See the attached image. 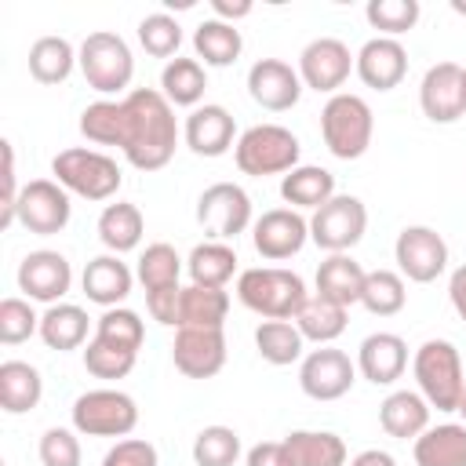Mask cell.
<instances>
[{"instance_id":"cell-1","label":"cell","mask_w":466,"mask_h":466,"mask_svg":"<svg viewBox=\"0 0 466 466\" xmlns=\"http://www.w3.org/2000/svg\"><path fill=\"white\" fill-rule=\"evenodd\" d=\"M80 135L95 146H120L131 167L160 171L175 157L178 120L160 87H135L124 98H98L80 113Z\"/></svg>"},{"instance_id":"cell-2","label":"cell","mask_w":466,"mask_h":466,"mask_svg":"<svg viewBox=\"0 0 466 466\" xmlns=\"http://www.w3.org/2000/svg\"><path fill=\"white\" fill-rule=\"evenodd\" d=\"M237 299L262 320H295V313L306 306L309 291L295 269L255 266L237 277Z\"/></svg>"},{"instance_id":"cell-3","label":"cell","mask_w":466,"mask_h":466,"mask_svg":"<svg viewBox=\"0 0 466 466\" xmlns=\"http://www.w3.org/2000/svg\"><path fill=\"white\" fill-rule=\"evenodd\" d=\"M411 371H415L419 393L426 397L430 408L459 411L466 379H462V357L448 339H426L411 357Z\"/></svg>"},{"instance_id":"cell-4","label":"cell","mask_w":466,"mask_h":466,"mask_svg":"<svg viewBox=\"0 0 466 466\" xmlns=\"http://www.w3.org/2000/svg\"><path fill=\"white\" fill-rule=\"evenodd\" d=\"M51 175L55 182L66 189V193H76L84 200H109L116 197V189L124 186V171L120 164L102 153V149H84V146H73V149H62L55 160H51Z\"/></svg>"},{"instance_id":"cell-5","label":"cell","mask_w":466,"mask_h":466,"mask_svg":"<svg viewBox=\"0 0 466 466\" xmlns=\"http://www.w3.org/2000/svg\"><path fill=\"white\" fill-rule=\"evenodd\" d=\"M371 135H375V116H371V106L360 95L339 91V95H331L324 102V109H320V138H324L331 157H339V160L364 157L368 146H371Z\"/></svg>"},{"instance_id":"cell-6","label":"cell","mask_w":466,"mask_h":466,"mask_svg":"<svg viewBox=\"0 0 466 466\" xmlns=\"http://www.w3.org/2000/svg\"><path fill=\"white\" fill-rule=\"evenodd\" d=\"M299 157H302V146H299L295 131H288L280 124H255L233 146L237 167L251 178L288 175V171L299 167Z\"/></svg>"},{"instance_id":"cell-7","label":"cell","mask_w":466,"mask_h":466,"mask_svg":"<svg viewBox=\"0 0 466 466\" xmlns=\"http://www.w3.org/2000/svg\"><path fill=\"white\" fill-rule=\"evenodd\" d=\"M76 66L87 80L91 91L98 95H120L127 91L131 76H135V58H131V47L120 33H109V29H98V33H87L80 51H76Z\"/></svg>"},{"instance_id":"cell-8","label":"cell","mask_w":466,"mask_h":466,"mask_svg":"<svg viewBox=\"0 0 466 466\" xmlns=\"http://www.w3.org/2000/svg\"><path fill=\"white\" fill-rule=\"evenodd\" d=\"M69 419L84 437H127L138 426V404L124 390H87L73 400Z\"/></svg>"},{"instance_id":"cell-9","label":"cell","mask_w":466,"mask_h":466,"mask_svg":"<svg viewBox=\"0 0 466 466\" xmlns=\"http://www.w3.org/2000/svg\"><path fill=\"white\" fill-rule=\"evenodd\" d=\"M364 229H368V208L353 193H335L309 218V240L328 255H346L350 248H357Z\"/></svg>"},{"instance_id":"cell-10","label":"cell","mask_w":466,"mask_h":466,"mask_svg":"<svg viewBox=\"0 0 466 466\" xmlns=\"http://www.w3.org/2000/svg\"><path fill=\"white\" fill-rule=\"evenodd\" d=\"M197 222L211 240H237L244 229L255 226L251 197L237 182H211L197 197Z\"/></svg>"},{"instance_id":"cell-11","label":"cell","mask_w":466,"mask_h":466,"mask_svg":"<svg viewBox=\"0 0 466 466\" xmlns=\"http://www.w3.org/2000/svg\"><path fill=\"white\" fill-rule=\"evenodd\" d=\"M397 273L411 284H430L448 269V244L433 226H404L393 244Z\"/></svg>"},{"instance_id":"cell-12","label":"cell","mask_w":466,"mask_h":466,"mask_svg":"<svg viewBox=\"0 0 466 466\" xmlns=\"http://www.w3.org/2000/svg\"><path fill=\"white\" fill-rule=\"evenodd\" d=\"M357 382V360H350L346 350L320 346L309 350L299 364V386L309 400H339Z\"/></svg>"},{"instance_id":"cell-13","label":"cell","mask_w":466,"mask_h":466,"mask_svg":"<svg viewBox=\"0 0 466 466\" xmlns=\"http://www.w3.org/2000/svg\"><path fill=\"white\" fill-rule=\"evenodd\" d=\"M353 66H357V55H350V47L339 36H317L299 55L302 87L320 91V95H339V87L350 80Z\"/></svg>"},{"instance_id":"cell-14","label":"cell","mask_w":466,"mask_h":466,"mask_svg":"<svg viewBox=\"0 0 466 466\" xmlns=\"http://www.w3.org/2000/svg\"><path fill=\"white\" fill-rule=\"evenodd\" d=\"M69 215H73L69 193H66L55 178H33V182L22 186L15 222L25 226L29 233H36V237H55V233H62V229L69 226Z\"/></svg>"},{"instance_id":"cell-15","label":"cell","mask_w":466,"mask_h":466,"mask_svg":"<svg viewBox=\"0 0 466 466\" xmlns=\"http://www.w3.org/2000/svg\"><path fill=\"white\" fill-rule=\"evenodd\" d=\"M306 240H309V222L295 208H269L251 226V244L269 262H284V258L299 255L306 248Z\"/></svg>"},{"instance_id":"cell-16","label":"cell","mask_w":466,"mask_h":466,"mask_svg":"<svg viewBox=\"0 0 466 466\" xmlns=\"http://www.w3.org/2000/svg\"><path fill=\"white\" fill-rule=\"evenodd\" d=\"M171 360L186 379H215L226 368V331L222 328H178Z\"/></svg>"},{"instance_id":"cell-17","label":"cell","mask_w":466,"mask_h":466,"mask_svg":"<svg viewBox=\"0 0 466 466\" xmlns=\"http://www.w3.org/2000/svg\"><path fill=\"white\" fill-rule=\"evenodd\" d=\"M69 284H73V266L62 251L40 248V251H29L18 262V291H25L29 302L55 306V302H62Z\"/></svg>"},{"instance_id":"cell-18","label":"cell","mask_w":466,"mask_h":466,"mask_svg":"<svg viewBox=\"0 0 466 466\" xmlns=\"http://www.w3.org/2000/svg\"><path fill=\"white\" fill-rule=\"evenodd\" d=\"M248 95H251L255 106H262L269 113H284V109L299 106V98H302V76L284 58H258L248 69Z\"/></svg>"},{"instance_id":"cell-19","label":"cell","mask_w":466,"mask_h":466,"mask_svg":"<svg viewBox=\"0 0 466 466\" xmlns=\"http://www.w3.org/2000/svg\"><path fill=\"white\" fill-rule=\"evenodd\" d=\"M419 106L426 113V120L433 124H455L459 116H466V102H462V66L459 62H437L426 69L422 84H419Z\"/></svg>"},{"instance_id":"cell-20","label":"cell","mask_w":466,"mask_h":466,"mask_svg":"<svg viewBox=\"0 0 466 466\" xmlns=\"http://www.w3.org/2000/svg\"><path fill=\"white\" fill-rule=\"evenodd\" d=\"M182 138L197 157H222V153H229V146H237V120L226 106L204 102V106L189 109V116L182 124Z\"/></svg>"},{"instance_id":"cell-21","label":"cell","mask_w":466,"mask_h":466,"mask_svg":"<svg viewBox=\"0 0 466 466\" xmlns=\"http://www.w3.org/2000/svg\"><path fill=\"white\" fill-rule=\"evenodd\" d=\"M353 73L364 80V87L371 91H393L404 76H408V51L400 40L393 36H371L360 51H357V66Z\"/></svg>"},{"instance_id":"cell-22","label":"cell","mask_w":466,"mask_h":466,"mask_svg":"<svg viewBox=\"0 0 466 466\" xmlns=\"http://www.w3.org/2000/svg\"><path fill=\"white\" fill-rule=\"evenodd\" d=\"M408 368V342L393 331H371L357 350V375L371 386H393Z\"/></svg>"},{"instance_id":"cell-23","label":"cell","mask_w":466,"mask_h":466,"mask_svg":"<svg viewBox=\"0 0 466 466\" xmlns=\"http://www.w3.org/2000/svg\"><path fill=\"white\" fill-rule=\"evenodd\" d=\"M131 284H135V273L127 269V262H120V255H95L80 277L87 302H95L102 309L120 306L131 295Z\"/></svg>"},{"instance_id":"cell-24","label":"cell","mask_w":466,"mask_h":466,"mask_svg":"<svg viewBox=\"0 0 466 466\" xmlns=\"http://www.w3.org/2000/svg\"><path fill=\"white\" fill-rule=\"evenodd\" d=\"M317 295L328 299V302H339V306H357L360 295H364V280H368V269L346 251V255H328L320 266H317Z\"/></svg>"},{"instance_id":"cell-25","label":"cell","mask_w":466,"mask_h":466,"mask_svg":"<svg viewBox=\"0 0 466 466\" xmlns=\"http://www.w3.org/2000/svg\"><path fill=\"white\" fill-rule=\"evenodd\" d=\"M379 426L397 441H415L422 430H430V404L415 390H393L379 404Z\"/></svg>"},{"instance_id":"cell-26","label":"cell","mask_w":466,"mask_h":466,"mask_svg":"<svg viewBox=\"0 0 466 466\" xmlns=\"http://www.w3.org/2000/svg\"><path fill=\"white\" fill-rule=\"evenodd\" d=\"M415 466H466V426L441 422L415 437Z\"/></svg>"},{"instance_id":"cell-27","label":"cell","mask_w":466,"mask_h":466,"mask_svg":"<svg viewBox=\"0 0 466 466\" xmlns=\"http://www.w3.org/2000/svg\"><path fill=\"white\" fill-rule=\"evenodd\" d=\"M280 197L288 208L295 211H317L320 204H328L335 197V175L328 167H317V164H299L295 171H288L280 178Z\"/></svg>"},{"instance_id":"cell-28","label":"cell","mask_w":466,"mask_h":466,"mask_svg":"<svg viewBox=\"0 0 466 466\" xmlns=\"http://www.w3.org/2000/svg\"><path fill=\"white\" fill-rule=\"evenodd\" d=\"M44 379L29 360H4L0 364V408L7 415H25L40 404Z\"/></svg>"},{"instance_id":"cell-29","label":"cell","mask_w":466,"mask_h":466,"mask_svg":"<svg viewBox=\"0 0 466 466\" xmlns=\"http://www.w3.org/2000/svg\"><path fill=\"white\" fill-rule=\"evenodd\" d=\"M142 233H146V218H142L138 204L116 200V204L102 208V215H98V240L109 248V255L135 251L142 244Z\"/></svg>"},{"instance_id":"cell-30","label":"cell","mask_w":466,"mask_h":466,"mask_svg":"<svg viewBox=\"0 0 466 466\" xmlns=\"http://www.w3.org/2000/svg\"><path fill=\"white\" fill-rule=\"evenodd\" d=\"M87 324H91V317L80 306L55 302V306H47L40 313V339H44L47 350H58V353L80 350L87 342Z\"/></svg>"},{"instance_id":"cell-31","label":"cell","mask_w":466,"mask_h":466,"mask_svg":"<svg viewBox=\"0 0 466 466\" xmlns=\"http://www.w3.org/2000/svg\"><path fill=\"white\" fill-rule=\"evenodd\" d=\"M295 466H350L346 441L331 430H291L284 437Z\"/></svg>"},{"instance_id":"cell-32","label":"cell","mask_w":466,"mask_h":466,"mask_svg":"<svg viewBox=\"0 0 466 466\" xmlns=\"http://www.w3.org/2000/svg\"><path fill=\"white\" fill-rule=\"evenodd\" d=\"M193 51H197V62L204 58V66H233L244 51V36L237 25L229 22H218V18H204L197 29H193Z\"/></svg>"},{"instance_id":"cell-33","label":"cell","mask_w":466,"mask_h":466,"mask_svg":"<svg viewBox=\"0 0 466 466\" xmlns=\"http://www.w3.org/2000/svg\"><path fill=\"white\" fill-rule=\"evenodd\" d=\"M186 273H189V284H200V288H226L229 277L237 273V251L226 244V240H204L189 251L186 258Z\"/></svg>"},{"instance_id":"cell-34","label":"cell","mask_w":466,"mask_h":466,"mask_svg":"<svg viewBox=\"0 0 466 466\" xmlns=\"http://www.w3.org/2000/svg\"><path fill=\"white\" fill-rule=\"evenodd\" d=\"M204 87H208V73H204V62L197 58H171L160 69V95L171 106L197 109L204 98Z\"/></svg>"},{"instance_id":"cell-35","label":"cell","mask_w":466,"mask_h":466,"mask_svg":"<svg viewBox=\"0 0 466 466\" xmlns=\"http://www.w3.org/2000/svg\"><path fill=\"white\" fill-rule=\"evenodd\" d=\"M229 313V295L226 288H200L189 284L182 288L178 299V328H222Z\"/></svg>"},{"instance_id":"cell-36","label":"cell","mask_w":466,"mask_h":466,"mask_svg":"<svg viewBox=\"0 0 466 466\" xmlns=\"http://www.w3.org/2000/svg\"><path fill=\"white\" fill-rule=\"evenodd\" d=\"M73 66H76V51H73V44L66 36H40V40H33V47H29V76L36 84L55 87V84L69 80Z\"/></svg>"},{"instance_id":"cell-37","label":"cell","mask_w":466,"mask_h":466,"mask_svg":"<svg viewBox=\"0 0 466 466\" xmlns=\"http://www.w3.org/2000/svg\"><path fill=\"white\" fill-rule=\"evenodd\" d=\"M295 328L302 331L306 342L331 346V342L346 331V306L328 302V299H320V295H309L306 306L295 313Z\"/></svg>"},{"instance_id":"cell-38","label":"cell","mask_w":466,"mask_h":466,"mask_svg":"<svg viewBox=\"0 0 466 466\" xmlns=\"http://www.w3.org/2000/svg\"><path fill=\"white\" fill-rule=\"evenodd\" d=\"M255 350L266 364L273 368H284V364H295L302 360V350H306V339L302 331L295 328V320H262L255 328Z\"/></svg>"},{"instance_id":"cell-39","label":"cell","mask_w":466,"mask_h":466,"mask_svg":"<svg viewBox=\"0 0 466 466\" xmlns=\"http://www.w3.org/2000/svg\"><path fill=\"white\" fill-rule=\"evenodd\" d=\"M404 302H408V284L397 269H371L368 273L360 306L371 317H397L404 309Z\"/></svg>"},{"instance_id":"cell-40","label":"cell","mask_w":466,"mask_h":466,"mask_svg":"<svg viewBox=\"0 0 466 466\" xmlns=\"http://www.w3.org/2000/svg\"><path fill=\"white\" fill-rule=\"evenodd\" d=\"M135 277L142 280L146 291H160V288H178V277H182V255L157 240L149 244L142 255H138V266H135Z\"/></svg>"},{"instance_id":"cell-41","label":"cell","mask_w":466,"mask_h":466,"mask_svg":"<svg viewBox=\"0 0 466 466\" xmlns=\"http://www.w3.org/2000/svg\"><path fill=\"white\" fill-rule=\"evenodd\" d=\"M95 339L106 342V346L138 353V350H142V339H146V324H142V317H138L135 309L113 306V309H106V313L95 320Z\"/></svg>"},{"instance_id":"cell-42","label":"cell","mask_w":466,"mask_h":466,"mask_svg":"<svg viewBox=\"0 0 466 466\" xmlns=\"http://www.w3.org/2000/svg\"><path fill=\"white\" fill-rule=\"evenodd\" d=\"M240 459V433L233 426H204L193 437V462L197 466H233Z\"/></svg>"},{"instance_id":"cell-43","label":"cell","mask_w":466,"mask_h":466,"mask_svg":"<svg viewBox=\"0 0 466 466\" xmlns=\"http://www.w3.org/2000/svg\"><path fill=\"white\" fill-rule=\"evenodd\" d=\"M419 15H422L419 0H371V4L364 7L368 25L379 29V36H393V40H397L400 33L415 29Z\"/></svg>"},{"instance_id":"cell-44","label":"cell","mask_w":466,"mask_h":466,"mask_svg":"<svg viewBox=\"0 0 466 466\" xmlns=\"http://www.w3.org/2000/svg\"><path fill=\"white\" fill-rule=\"evenodd\" d=\"M138 44L153 58H167V62H171V55L178 58V47H182V25H178V18H171L167 11L146 15L138 22Z\"/></svg>"},{"instance_id":"cell-45","label":"cell","mask_w":466,"mask_h":466,"mask_svg":"<svg viewBox=\"0 0 466 466\" xmlns=\"http://www.w3.org/2000/svg\"><path fill=\"white\" fill-rule=\"evenodd\" d=\"M40 335V317L33 309L29 299H4L0 302V342L4 346H18L25 339Z\"/></svg>"},{"instance_id":"cell-46","label":"cell","mask_w":466,"mask_h":466,"mask_svg":"<svg viewBox=\"0 0 466 466\" xmlns=\"http://www.w3.org/2000/svg\"><path fill=\"white\" fill-rule=\"evenodd\" d=\"M135 360H138V353L106 346V342H98V339H91L87 350H84V368H87L95 379H124V375H131Z\"/></svg>"},{"instance_id":"cell-47","label":"cell","mask_w":466,"mask_h":466,"mask_svg":"<svg viewBox=\"0 0 466 466\" xmlns=\"http://www.w3.org/2000/svg\"><path fill=\"white\" fill-rule=\"evenodd\" d=\"M36 451H40V462L44 466H80V459H84L80 441H76V430H66V426L44 430Z\"/></svg>"},{"instance_id":"cell-48","label":"cell","mask_w":466,"mask_h":466,"mask_svg":"<svg viewBox=\"0 0 466 466\" xmlns=\"http://www.w3.org/2000/svg\"><path fill=\"white\" fill-rule=\"evenodd\" d=\"M102 466H160V455L146 437H120L102 455Z\"/></svg>"},{"instance_id":"cell-49","label":"cell","mask_w":466,"mask_h":466,"mask_svg":"<svg viewBox=\"0 0 466 466\" xmlns=\"http://www.w3.org/2000/svg\"><path fill=\"white\" fill-rule=\"evenodd\" d=\"M0 153H4V193H0V229L15 226V215H18V197H22V186H18V171H15V146L4 138L0 142Z\"/></svg>"},{"instance_id":"cell-50","label":"cell","mask_w":466,"mask_h":466,"mask_svg":"<svg viewBox=\"0 0 466 466\" xmlns=\"http://www.w3.org/2000/svg\"><path fill=\"white\" fill-rule=\"evenodd\" d=\"M178 299H182V284L178 288H160V291H146V309L157 324L164 328H178Z\"/></svg>"},{"instance_id":"cell-51","label":"cell","mask_w":466,"mask_h":466,"mask_svg":"<svg viewBox=\"0 0 466 466\" xmlns=\"http://www.w3.org/2000/svg\"><path fill=\"white\" fill-rule=\"evenodd\" d=\"M244 466H295V459L284 441H258L255 448H248Z\"/></svg>"},{"instance_id":"cell-52","label":"cell","mask_w":466,"mask_h":466,"mask_svg":"<svg viewBox=\"0 0 466 466\" xmlns=\"http://www.w3.org/2000/svg\"><path fill=\"white\" fill-rule=\"evenodd\" d=\"M255 11V4L251 0H211V18H218V22H229V25H237L240 18H248Z\"/></svg>"},{"instance_id":"cell-53","label":"cell","mask_w":466,"mask_h":466,"mask_svg":"<svg viewBox=\"0 0 466 466\" xmlns=\"http://www.w3.org/2000/svg\"><path fill=\"white\" fill-rule=\"evenodd\" d=\"M448 299H451V309L459 313V320H466V266H459L448 280Z\"/></svg>"},{"instance_id":"cell-54","label":"cell","mask_w":466,"mask_h":466,"mask_svg":"<svg viewBox=\"0 0 466 466\" xmlns=\"http://www.w3.org/2000/svg\"><path fill=\"white\" fill-rule=\"evenodd\" d=\"M350 466H397V459L390 451H382V448H364V451H357L350 459Z\"/></svg>"},{"instance_id":"cell-55","label":"cell","mask_w":466,"mask_h":466,"mask_svg":"<svg viewBox=\"0 0 466 466\" xmlns=\"http://www.w3.org/2000/svg\"><path fill=\"white\" fill-rule=\"evenodd\" d=\"M451 11H455V15H462V18H466V0H451Z\"/></svg>"},{"instance_id":"cell-56","label":"cell","mask_w":466,"mask_h":466,"mask_svg":"<svg viewBox=\"0 0 466 466\" xmlns=\"http://www.w3.org/2000/svg\"><path fill=\"white\" fill-rule=\"evenodd\" d=\"M459 415H462V426H466V393H462V400H459Z\"/></svg>"},{"instance_id":"cell-57","label":"cell","mask_w":466,"mask_h":466,"mask_svg":"<svg viewBox=\"0 0 466 466\" xmlns=\"http://www.w3.org/2000/svg\"><path fill=\"white\" fill-rule=\"evenodd\" d=\"M462 102H466V66H462Z\"/></svg>"}]
</instances>
